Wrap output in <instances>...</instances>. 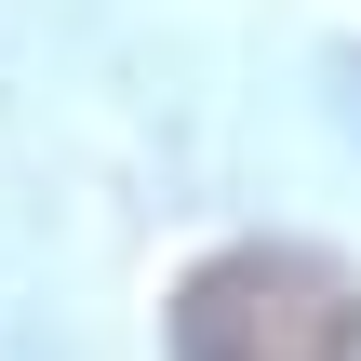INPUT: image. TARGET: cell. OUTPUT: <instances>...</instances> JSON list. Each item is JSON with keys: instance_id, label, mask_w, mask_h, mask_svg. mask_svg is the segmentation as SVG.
<instances>
[{"instance_id": "1", "label": "cell", "mask_w": 361, "mask_h": 361, "mask_svg": "<svg viewBox=\"0 0 361 361\" xmlns=\"http://www.w3.org/2000/svg\"><path fill=\"white\" fill-rule=\"evenodd\" d=\"M174 361H361V295L308 241H228L174 281Z\"/></svg>"}]
</instances>
